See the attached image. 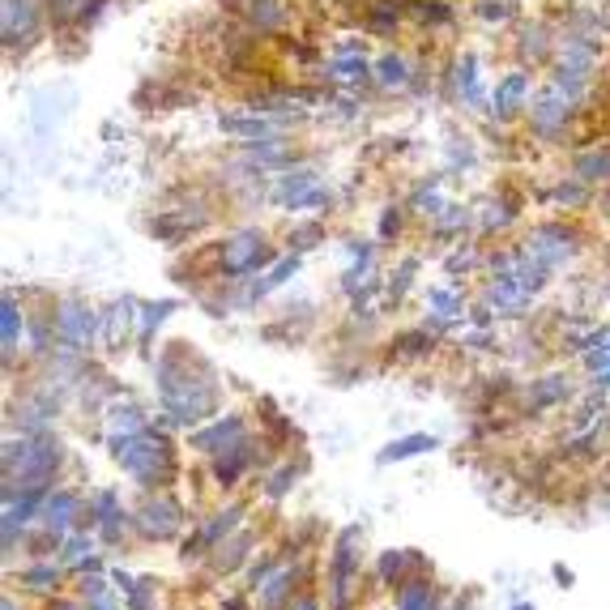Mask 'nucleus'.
<instances>
[{
  "label": "nucleus",
  "instance_id": "26",
  "mask_svg": "<svg viewBox=\"0 0 610 610\" xmlns=\"http://www.w3.org/2000/svg\"><path fill=\"white\" fill-rule=\"evenodd\" d=\"M154 423V414H146L133 397H111L103 406V431L107 436H137Z\"/></svg>",
  "mask_w": 610,
  "mask_h": 610
},
{
  "label": "nucleus",
  "instance_id": "25",
  "mask_svg": "<svg viewBox=\"0 0 610 610\" xmlns=\"http://www.w3.org/2000/svg\"><path fill=\"white\" fill-rule=\"evenodd\" d=\"M303 474H308V453H295V461L286 457V461H278V465H269V470L261 474V495H265L269 504H282L286 495L299 487Z\"/></svg>",
  "mask_w": 610,
  "mask_h": 610
},
{
  "label": "nucleus",
  "instance_id": "10",
  "mask_svg": "<svg viewBox=\"0 0 610 610\" xmlns=\"http://www.w3.org/2000/svg\"><path fill=\"white\" fill-rule=\"evenodd\" d=\"M572 120H576V103L555 82L542 86V94H538L534 103H529V133H534V141H542V146H555V141H564L568 128H572Z\"/></svg>",
  "mask_w": 610,
  "mask_h": 610
},
{
  "label": "nucleus",
  "instance_id": "44",
  "mask_svg": "<svg viewBox=\"0 0 610 610\" xmlns=\"http://www.w3.org/2000/svg\"><path fill=\"white\" fill-rule=\"evenodd\" d=\"M589 197H593V184L576 180V175H564V180L555 184V192H551V201L559 205V210H585Z\"/></svg>",
  "mask_w": 610,
  "mask_h": 610
},
{
  "label": "nucleus",
  "instance_id": "57",
  "mask_svg": "<svg viewBox=\"0 0 610 610\" xmlns=\"http://www.w3.org/2000/svg\"><path fill=\"white\" fill-rule=\"evenodd\" d=\"M325 606H329V602H325V598H320V593H316V589H303V593H299V598H295V606H291V610H325Z\"/></svg>",
  "mask_w": 610,
  "mask_h": 610
},
{
  "label": "nucleus",
  "instance_id": "21",
  "mask_svg": "<svg viewBox=\"0 0 610 610\" xmlns=\"http://www.w3.org/2000/svg\"><path fill=\"white\" fill-rule=\"evenodd\" d=\"M312 184H320V171L316 167H286V171H278V175H269V188H265V201L269 205H278V210L286 214L291 205L308 192Z\"/></svg>",
  "mask_w": 610,
  "mask_h": 610
},
{
  "label": "nucleus",
  "instance_id": "63",
  "mask_svg": "<svg viewBox=\"0 0 610 610\" xmlns=\"http://www.w3.org/2000/svg\"><path fill=\"white\" fill-rule=\"evenodd\" d=\"M384 610H397V606H384Z\"/></svg>",
  "mask_w": 610,
  "mask_h": 610
},
{
  "label": "nucleus",
  "instance_id": "30",
  "mask_svg": "<svg viewBox=\"0 0 610 610\" xmlns=\"http://www.w3.org/2000/svg\"><path fill=\"white\" fill-rule=\"evenodd\" d=\"M175 308H180V299H146V303H141V312H137V342H133L141 355H150V342L158 337V329L171 320Z\"/></svg>",
  "mask_w": 610,
  "mask_h": 610
},
{
  "label": "nucleus",
  "instance_id": "39",
  "mask_svg": "<svg viewBox=\"0 0 610 610\" xmlns=\"http://www.w3.org/2000/svg\"><path fill=\"white\" fill-rule=\"evenodd\" d=\"M436 342H440V337L431 333L427 325H419V329L397 333L389 346H393V359H423V355H431V350H436Z\"/></svg>",
  "mask_w": 610,
  "mask_h": 610
},
{
  "label": "nucleus",
  "instance_id": "54",
  "mask_svg": "<svg viewBox=\"0 0 610 610\" xmlns=\"http://www.w3.org/2000/svg\"><path fill=\"white\" fill-rule=\"evenodd\" d=\"M461 342L470 346V350H478V355H483V350H500V337H495V329H465Z\"/></svg>",
  "mask_w": 610,
  "mask_h": 610
},
{
  "label": "nucleus",
  "instance_id": "28",
  "mask_svg": "<svg viewBox=\"0 0 610 610\" xmlns=\"http://www.w3.org/2000/svg\"><path fill=\"white\" fill-rule=\"evenodd\" d=\"M529 86H534V82H529V73H521V69L508 73L504 82L495 86V94H491V116L495 120H512L521 107H529Z\"/></svg>",
  "mask_w": 610,
  "mask_h": 610
},
{
  "label": "nucleus",
  "instance_id": "33",
  "mask_svg": "<svg viewBox=\"0 0 610 610\" xmlns=\"http://www.w3.org/2000/svg\"><path fill=\"white\" fill-rule=\"evenodd\" d=\"M474 214H478V235H504L521 222L517 201H508V197H491V201L478 205Z\"/></svg>",
  "mask_w": 610,
  "mask_h": 610
},
{
  "label": "nucleus",
  "instance_id": "31",
  "mask_svg": "<svg viewBox=\"0 0 610 610\" xmlns=\"http://www.w3.org/2000/svg\"><path fill=\"white\" fill-rule=\"evenodd\" d=\"M218 128L239 141H265L282 128V116H261V111H248V116H218Z\"/></svg>",
  "mask_w": 610,
  "mask_h": 610
},
{
  "label": "nucleus",
  "instance_id": "1",
  "mask_svg": "<svg viewBox=\"0 0 610 610\" xmlns=\"http://www.w3.org/2000/svg\"><path fill=\"white\" fill-rule=\"evenodd\" d=\"M150 367L158 406L180 431H192L222 414V376L201 350H192L188 342H167L158 355H150Z\"/></svg>",
  "mask_w": 610,
  "mask_h": 610
},
{
  "label": "nucleus",
  "instance_id": "9",
  "mask_svg": "<svg viewBox=\"0 0 610 610\" xmlns=\"http://www.w3.org/2000/svg\"><path fill=\"white\" fill-rule=\"evenodd\" d=\"M52 320H56L60 350L90 355V350L99 346V312H94L86 299H60L56 308H52Z\"/></svg>",
  "mask_w": 610,
  "mask_h": 610
},
{
  "label": "nucleus",
  "instance_id": "50",
  "mask_svg": "<svg viewBox=\"0 0 610 610\" xmlns=\"http://www.w3.org/2000/svg\"><path fill=\"white\" fill-rule=\"evenodd\" d=\"M406 214L401 205H384V214L376 222V244H393V239H401V231H406Z\"/></svg>",
  "mask_w": 610,
  "mask_h": 610
},
{
  "label": "nucleus",
  "instance_id": "6",
  "mask_svg": "<svg viewBox=\"0 0 610 610\" xmlns=\"http://www.w3.org/2000/svg\"><path fill=\"white\" fill-rule=\"evenodd\" d=\"M184 525H188V508L180 495H171V491H146L141 504L133 508V538L137 542L163 547V542H175L184 534Z\"/></svg>",
  "mask_w": 610,
  "mask_h": 610
},
{
  "label": "nucleus",
  "instance_id": "20",
  "mask_svg": "<svg viewBox=\"0 0 610 610\" xmlns=\"http://www.w3.org/2000/svg\"><path fill=\"white\" fill-rule=\"evenodd\" d=\"M43 0H5V47L13 52L18 43H30L43 30Z\"/></svg>",
  "mask_w": 610,
  "mask_h": 610
},
{
  "label": "nucleus",
  "instance_id": "15",
  "mask_svg": "<svg viewBox=\"0 0 610 610\" xmlns=\"http://www.w3.org/2000/svg\"><path fill=\"white\" fill-rule=\"evenodd\" d=\"M137 312H141V299H133V295H120L111 308L99 312V350L103 355H116L128 342H137Z\"/></svg>",
  "mask_w": 610,
  "mask_h": 610
},
{
  "label": "nucleus",
  "instance_id": "62",
  "mask_svg": "<svg viewBox=\"0 0 610 610\" xmlns=\"http://www.w3.org/2000/svg\"><path fill=\"white\" fill-rule=\"evenodd\" d=\"M606 295H610V278H606Z\"/></svg>",
  "mask_w": 610,
  "mask_h": 610
},
{
  "label": "nucleus",
  "instance_id": "19",
  "mask_svg": "<svg viewBox=\"0 0 610 610\" xmlns=\"http://www.w3.org/2000/svg\"><path fill=\"white\" fill-rule=\"evenodd\" d=\"M414 572H431V564L423 559V551L414 547H389L376 555V585L380 589H397L401 581H410Z\"/></svg>",
  "mask_w": 610,
  "mask_h": 610
},
{
  "label": "nucleus",
  "instance_id": "13",
  "mask_svg": "<svg viewBox=\"0 0 610 610\" xmlns=\"http://www.w3.org/2000/svg\"><path fill=\"white\" fill-rule=\"evenodd\" d=\"M86 500L90 491H77V487H52V495L43 500L39 512V525L56 538H69L73 529H86Z\"/></svg>",
  "mask_w": 610,
  "mask_h": 610
},
{
  "label": "nucleus",
  "instance_id": "27",
  "mask_svg": "<svg viewBox=\"0 0 610 610\" xmlns=\"http://www.w3.org/2000/svg\"><path fill=\"white\" fill-rule=\"evenodd\" d=\"M393 606L397 610H440L444 593L436 589V576H431V572H414L410 581H401L393 589Z\"/></svg>",
  "mask_w": 610,
  "mask_h": 610
},
{
  "label": "nucleus",
  "instance_id": "34",
  "mask_svg": "<svg viewBox=\"0 0 610 610\" xmlns=\"http://www.w3.org/2000/svg\"><path fill=\"white\" fill-rule=\"evenodd\" d=\"M572 175H576V180H585V184H610V141H598V146L576 150Z\"/></svg>",
  "mask_w": 610,
  "mask_h": 610
},
{
  "label": "nucleus",
  "instance_id": "53",
  "mask_svg": "<svg viewBox=\"0 0 610 610\" xmlns=\"http://www.w3.org/2000/svg\"><path fill=\"white\" fill-rule=\"evenodd\" d=\"M414 13H419V22H427V26H444L453 18V9H448L444 0H414Z\"/></svg>",
  "mask_w": 610,
  "mask_h": 610
},
{
  "label": "nucleus",
  "instance_id": "16",
  "mask_svg": "<svg viewBox=\"0 0 610 610\" xmlns=\"http://www.w3.org/2000/svg\"><path fill=\"white\" fill-rule=\"evenodd\" d=\"M26 329H30V312L22 295L5 291V299H0V359H5V372H13V359L22 355Z\"/></svg>",
  "mask_w": 610,
  "mask_h": 610
},
{
  "label": "nucleus",
  "instance_id": "41",
  "mask_svg": "<svg viewBox=\"0 0 610 610\" xmlns=\"http://www.w3.org/2000/svg\"><path fill=\"white\" fill-rule=\"evenodd\" d=\"M427 308L436 316H448V320H465L470 325V308H465V299L457 286H427Z\"/></svg>",
  "mask_w": 610,
  "mask_h": 610
},
{
  "label": "nucleus",
  "instance_id": "24",
  "mask_svg": "<svg viewBox=\"0 0 610 610\" xmlns=\"http://www.w3.org/2000/svg\"><path fill=\"white\" fill-rule=\"evenodd\" d=\"M239 18H244L248 35H278L291 22V5L286 0H244L239 5Z\"/></svg>",
  "mask_w": 610,
  "mask_h": 610
},
{
  "label": "nucleus",
  "instance_id": "3",
  "mask_svg": "<svg viewBox=\"0 0 610 610\" xmlns=\"http://www.w3.org/2000/svg\"><path fill=\"white\" fill-rule=\"evenodd\" d=\"M359 576H363V525H342L329 542V564H325L329 610L359 606Z\"/></svg>",
  "mask_w": 610,
  "mask_h": 610
},
{
  "label": "nucleus",
  "instance_id": "55",
  "mask_svg": "<svg viewBox=\"0 0 610 610\" xmlns=\"http://www.w3.org/2000/svg\"><path fill=\"white\" fill-rule=\"evenodd\" d=\"M581 367L589 376H598V372H610V337L598 346V350H589V355H581Z\"/></svg>",
  "mask_w": 610,
  "mask_h": 610
},
{
  "label": "nucleus",
  "instance_id": "56",
  "mask_svg": "<svg viewBox=\"0 0 610 610\" xmlns=\"http://www.w3.org/2000/svg\"><path fill=\"white\" fill-rule=\"evenodd\" d=\"M107 9V0H82L77 5V18H73V26H94L99 22V13Z\"/></svg>",
  "mask_w": 610,
  "mask_h": 610
},
{
  "label": "nucleus",
  "instance_id": "18",
  "mask_svg": "<svg viewBox=\"0 0 610 610\" xmlns=\"http://www.w3.org/2000/svg\"><path fill=\"white\" fill-rule=\"evenodd\" d=\"M56 559L64 564L69 576H82V572H103V542L94 529H73L69 538L60 542Z\"/></svg>",
  "mask_w": 610,
  "mask_h": 610
},
{
  "label": "nucleus",
  "instance_id": "22",
  "mask_svg": "<svg viewBox=\"0 0 610 610\" xmlns=\"http://www.w3.org/2000/svg\"><path fill=\"white\" fill-rule=\"evenodd\" d=\"M478 299H487L495 308V316H504V320H521V316H529V308H534V295H525L512 274L508 278H483V295Z\"/></svg>",
  "mask_w": 610,
  "mask_h": 610
},
{
  "label": "nucleus",
  "instance_id": "59",
  "mask_svg": "<svg viewBox=\"0 0 610 610\" xmlns=\"http://www.w3.org/2000/svg\"><path fill=\"white\" fill-rule=\"evenodd\" d=\"M111 581H116L120 593H128V589L137 585V576H133V572H124V568H111Z\"/></svg>",
  "mask_w": 610,
  "mask_h": 610
},
{
  "label": "nucleus",
  "instance_id": "40",
  "mask_svg": "<svg viewBox=\"0 0 610 610\" xmlns=\"http://www.w3.org/2000/svg\"><path fill=\"white\" fill-rule=\"evenodd\" d=\"M414 82V73H410V60L406 56H397V52H384L376 60V86L380 90H406Z\"/></svg>",
  "mask_w": 610,
  "mask_h": 610
},
{
  "label": "nucleus",
  "instance_id": "38",
  "mask_svg": "<svg viewBox=\"0 0 610 610\" xmlns=\"http://www.w3.org/2000/svg\"><path fill=\"white\" fill-rule=\"evenodd\" d=\"M470 227H478V214L470 205H457V201H448L444 210L431 218V235L436 239H461V231H470Z\"/></svg>",
  "mask_w": 610,
  "mask_h": 610
},
{
  "label": "nucleus",
  "instance_id": "49",
  "mask_svg": "<svg viewBox=\"0 0 610 610\" xmlns=\"http://www.w3.org/2000/svg\"><path fill=\"white\" fill-rule=\"evenodd\" d=\"M316 244H325V222H299V227H291V235H286V252H312Z\"/></svg>",
  "mask_w": 610,
  "mask_h": 610
},
{
  "label": "nucleus",
  "instance_id": "36",
  "mask_svg": "<svg viewBox=\"0 0 610 610\" xmlns=\"http://www.w3.org/2000/svg\"><path fill=\"white\" fill-rule=\"evenodd\" d=\"M512 278H517V286H521L525 295H534V299H538V295L555 282V269H547L542 261H534V256H529V252L517 244V265H512Z\"/></svg>",
  "mask_w": 610,
  "mask_h": 610
},
{
  "label": "nucleus",
  "instance_id": "61",
  "mask_svg": "<svg viewBox=\"0 0 610 610\" xmlns=\"http://www.w3.org/2000/svg\"><path fill=\"white\" fill-rule=\"evenodd\" d=\"M512 610H538L534 602H512Z\"/></svg>",
  "mask_w": 610,
  "mask_h": 610
},
{
  "label": "nucleus",
  "instance_id": "4",
  "mask_svg": "<svg viewBox=\"0 0 610 610\" xmlns=\"http://www.w3.org/2000/svg\"><path fill=\"white\" fill-rule=\"evenodd\" d=\"M278 256H282V252L269 244V235H265L261 227H239V231H231V235L218 244L214 278H218V286H235V282H244V278L265 274V269L274 265Z\"/></svg>",
  "mask_w": 610,
  "mask_h": 610
},
{
  "label": "nucleus",
  "instance_id": "8",
  "mask_svg": "<svg viewBox=\"0 0 610 610\" xmlns=\"http://www.w3.org/2000/svg\"><path fill=\"white\" fill-rule=\"evenodd\" d=\"M265 448H269V440L248 436V440H239L235 448H227V453L210 457V478H214V487H218V491H235V487H244L252 474H265V470H269Z\"/></svg>",
  "mask_w": 610,
  "mask_h": 610
},
{
  "label": "nucleus",
  "instance_id": "42",
  "mask_svg": "<svg viewBox=\"0 0 610 610\" xmlns=\"http://www.w3.org/2000/svg\"><path fill=\"white\" fill-rule=\"evenodd\" d=\"M116 512H124L120 487H99V491H90V500H86V529H94V525L107 521V517H116Z\"/></svg>",
  "mask_w": 610,
  "mask_h": 610
},
{
  "label": "nucleus",
  "instance_id": "45",
  "mask_svg": "<svg viewBox=\"0 0 610 610\" xmlns=\"http://www.w3.org/2000/svg\"><path fill=\"white\" fill-rule=\"evenodd\" d=\"M478 265H487V252L478 244H453V252L444 256V274L457 278V274H474Z\"/></svg>",
  "mask_w": 610,
  "mask_h": 610
},
{
  "label": "nucleus",
  "instance_id": "12",
  "mask_svg": "<svg viewBox=\"0 0 610 610\" xmlns=\"http://www.w3.org/2000/svg\"><path fill=\"white\" fill-rule=\"evenodd\" d=\"M308 576H312V564H308V551L303 555H291V559H282V564L274 568V576L252 593L256 606L261 610H291L295 598L303 593V585H308Z\"/></svg>",
  "mask_w": 610,
  "mask_h": 610
},
{
  "label": "nucleus",
  "instance_id": "37",
  "mask_svg": "<svg viewBox=\"0 0 610 610\" xmlns=\"http://www.w3.org/2000/svg\"><path fill=\"white\" fill-rule=\"evenodd\" d=\"M448 205V197H444V180L440 175H431V180H423V184H414V192L406 197V210L414 214V218H436L440 210Z\"/></svg>",
  "mask_w": 610,
  "mask_h": 610
},
{
  "label": "nucleus",
  "instance_id": "48",
  "mask_svg": "<svg viewBox=\"0 0 610 610\" xmlns=\"http://www.w3.org/2000/svg\"><path fill=\"white\" fill-rule=\"evenodd\" d=\"M329 210H333V188L320 180V184H312L308 192H303V197L286 214H329Z\"/></svg>",
  "mask_w": 610,
  "mask_h": 610
},
{
  "label": "nucleus",
  "instance_id": "17",
  "mask_svg": "<svg viewBox=\"0 0 610 610\" xmlns=\"http://www.w3.org/2000/svg\"><path fill=\"white\" fill-rule=\"evenodd\" d=\"M252 551H256V529L244 525V529H235V534L222 542V547L210 559H205V572H210L214 581H227V576L244 572L252 564Z\"/></svg>",
  "mask_w": 610,
  "mask_h": 610
},
{
  "label": "nucleus",
  "instance_id": "11",
  "mask_svg": "<svg viewBox=\"0 0 610 610\" xmlns=\"http://www.w3.org/2000/svg\"><path fill=\"white\" fill-rule=\"evenodd\" d=\"M252 436V427H248V414H239V410H222L218 419L210 423H201V427H192L188 431V453H197V457H218V453H227V448H235L239 440H248Z\"/></svg>",
  "mask_w": 610,
  "mask_h": 610
},
{
  "label": "nucleus",
  "instance_id": "43",
  "mask_svg": "<svg viewBox=\"0 0 610 610\" xmlns=\"http://www.w3.org/2000/svg\"><path fill=\"white\" fill-rule=\"evenodd\" d=\"M94 534H99V542H103V551H116V547H124L128 538H133V512H116V517H107V521H99L94 525Z\"/></svg>",
  "mask_w": 610,
  "mask_h": 610
},
{
  "label": "nucleus",
  "instance_id": "29",
  "mask_svg": "<svg viewBox=\"0 0 610 610\" xmlns=\"http://www.w3.org/2000/svg\"><path fill=\"white\" fill-rule=\"evenodd\" d=\"M440 448V436H431V431H410V436H397L389 440L376 453V465H401V461H414L423 453H436Z\"/></svg>",
  "mask_w": 610,
  "mask_h": 610
},
{
  "label": "nucleus",
  "instance_id": "52",
  "mask_svg": "<svg viewBox=\"0 0 610 610\" xmlns=\"http://www.w3.org/2000/svg\"><path fill=\"white\" fill-rule=\"evenodd\" d=\"M521 56H525L529 64L547 60V56H551V39H547V30H542V26H525V30H521Z\"/></svg>",
  "mask_w": 610,
  "mask_h": 610
},
{
  "label": "nucleus",
  "instance_id": "32",
  "mask_svg": "<svg viewBox=\"0 0 610 610\" xmlns=\"http://www.w3.org/2000/svg\"><path fill=\"white\" fill-rule=\"evenodd\" d=\"M320 77H329V82H337V86L359 90L367 82H376V64L363 60V56H333L329 69H320Z\"/></svg>",
  "mask_w": 610,
  "mask_h": 610
},
{
  "label": "nucleus",
  "instance_id": "35",
  "mask_svg": "<svg viewBox=\"0 0 610 610\" xmlns=\"http://www.w3.org/2000/svg\"><path fill=\"white\" fill-rule=\"evenodd\" d=\"M419 269H423V256L419 252L401 256V261L389 269V282H384V308H401V299L410 295L414 274H419Z\"/></svg>",
  "mask_w": 610,
  "mask_h": 610
},
{
  "label": "nucleus",
  "instance_id": "47",
  "mask_svg": "<svg viewBox=\"0 0 610 610\" xmlns=\"http://www.w3.org/2000/svg\"><path fill=\"white\" fill-rule=\"evenodd\" d=\"M278 564H282V551H274V547H265L261 555H252V564L244 568V589L256 593V589H261V585L269 581V576H274Z\"/></svg>",
  "mask_w": 610,
  "mask_h": 610
},
{
  "label": "nucleus",
  "instance_id": "60",
  "mask_svg": "<svg viewBox=\"0 0 610 610\" xmlns=\"http://www.w3.org/2000/svg\"><path fill=\"white\" fill-rule=\"evenodd\" d=\"M551 576H555V581L564 585V589H572V581H576V572H572L568 564H555V568H551Z\"/></svg>",
  "mask_w": 610,
  "mask_h": 610
},
{
  "label": "nucleus",
  "instance_id": "51",
  "mask_svg": "<svg viewBox=\"0 0 610 610\" xmlns=\"http://www.w3.org/2000/svg\"><path fill=\"white\" fill-rule=\"evenodd\" d=\"M128 610H158V581L154 576H137V585L124 593Z\"/></svg>",
  "mask_w": 610,
  "mask_h": 610
},
{
  "label": "nucleus",
  "instance_id": "14",
  "mask_svg": "<svg viewBox=\"0 0 610 610\" xmlns=\"http://www.w3.org/2000/svg\"><path fill=\"white\" fill-rule=\"evenodd\" d=\"M576 397V384L568 372H542L521 389V414L525 419H542L551 410H564Z\"/></svg>",
  "mask_w": 610,
  "mask_h": 610
},
{
  "label": "nucleus",
  "instance_id": "2",
  "mask_svg": "<svg viewBox=\"0 0 610 610\" xmlns=\"http://www.w3.org/2000/svg\"><path fill=\"white\" fill-rule=\"evenodd\" d=\"M107 453L141 491H171L180 483V453H175L171 431L154 423L137 436H107Z\"/></svg>",
  "mask_w": 610,
  "mask_h": 610
},
{
  "label": "nucleus",
  "instance_id": "23",
  "mask_svg": "<svg viewBox=\"0 0 610 610\" xmlns=\"http://www.w3.org/2000/svg\"><path fill=\"white\" fill-rule=\"evenodd\" d=\"M64 564L56 555H47V559H30V564H22V572H18V585L26 589V593H35V598H56V593L64 589Z\"/></svg>",
  "mask_w": 610,
  "mask_h": 610
},
{
  "label": "nucleus",
  "instance_id": "58",
  "mask_svg": "<svg viewBox=\"0 0 610 610\" xmlns=\"http://www.w3.org/2000/svg\"><path fill=\"white\" fill-rule=\"evenodd\" d=\"M478 13H483L487 22H504L508 18V0H483V9Z\"/></svg>",
  "mask_w": 610,
  "mask_h": 610
},
{
  "label": "nucleus",
  "instance_id": "46",
  "mask_svg": "<svg viewBox=\"0 0 610 610\" xmlns=\"http://www.w3.org/2000/svg\"><path fill=\"white\" fill-rule=\"evenodd\" d=\"M457 94L465 107H483V82H478V60L474 56H461L457 64Z\"/></svg>",
  "mask_w": 610,
  "mask_h": 610
},
{
  "label": "nucleus",
  "instance_id": "7",
  "mask_svg": "<svg viewBox=\"0 0 610 610\" xmlns=\"http://www.w3.org/2000/svg\"><path fill=\"white\" fill-rule=\"evenodd\" d=\"M521 248L534 256V261H542L547 269H555V274H559V269H568L576 256H581V231L568 227V222H559V218L534 222V227L525 231Z\"/></svg>",
  "mask_w": 610,
  "mask_h": 610
},
{
  "label": "nucleus",
  "instance_id": "5",
  "mask_svg": "<svg viewBox=\"0 0 610 610\" xmlns=\"http://www.w3.org/2000/svg\"><path fill=\"white\" fill-rule=\"evenodd\" d=\"M248 525V500H227L218 504L210 517H197V529H192L188 538H180V564H205L222 542H227L235 529Z\"/></svg>",
  "mask_w": 610,
  "mask_h": 610
}]
</instances>
